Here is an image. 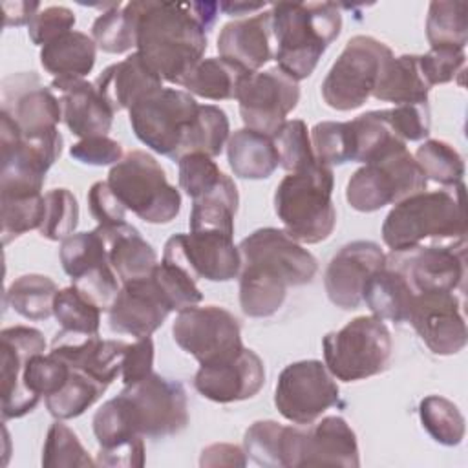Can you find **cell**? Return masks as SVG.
Returning a JSON list of instances; mask_svg holds the SVG:
<instances>
[{
  "label": "cell",
  "instance_id": "6da1fadb",
  "mask_svg": "<svg viewBox=\"0 0 468 468\" xmlns=\"http://www.w3.org/2000/svg\"><path fill=\"white\" fill-rule=\"evenodd\" d=\"M239 307L250 318L276 314L289 287L307 285L318 271L316 258L283 229H258L238 245Z\"/></svg>",
  "mask_w": 468,
  "mask_h": 468
},
{
  "label": "cell",
  "instance_id": "7a4b0ae2",
  "mask_svg": "<svg viewBox=\"0 0 468 468\" xmlns=\"http://www.w3.org/2000/svg\"><path fill=\"white\" fill-rule=\"evenodd\" d=\"M132 5L137 15L139 57L163 80L181 84L207 49V27L197 18L194 2L146 0Z\"/></svg>",
  "mask_w": 468,
  "mask_h": 468
},
{
  "label": "cell",
  "instance_id": "3957f363",
  "mask_svg": "<svg viewBox=\"0 0 468 468\" xmlns=\"http://www.w3.org/2000/svg\"><path fill=\"white\" fill-rule=\"evenodd\" d=\"M464 185L448 190H422L389 210L382 223V239L391 252L430 245L466 241Z\"/></svg>",
  "mask_w": 468,
  "mask_h": 468
},
{
  "label": "cell",
  "instance_id": "277c9868",
  "mask_svg": "<svg viewBox=\"0 0 468 468\" xmlns=\"http://www.w3.org/2000/svg\"><path fill=\"white\" fill-rule=\"evenodd\" d=\"M271 29L278 42L274 60L294 80L307 79L342 31L335 2H280L271 9Z\"/></svg>",
  "mask_w": 468,
  "mask_h": 468
},
{
  "label": "cell",
  "instance_id": "5b68a950",
  "mask_svg": "<svg viewBox=\"0 0 468 468\" xmlns=\"http://www.w3.org/2000/svg\"><path fill=\"white\" fill-rule=\"evenodd\" d=\"M333 188V168L320 161L278 183L274 212L292 239L313 245L331 236L336 225Z\"/></svg>",
  "mask_w": 468,
  "mask_h": 468
},
{
  "label": "cell",
  "instance_id": "8992f818",
  "mask_svg": "<svg viewBox=\"0 0 468 468\" xmlns=\"http://www.w3.org/2000/svg\"><path fill=\"white\" fill-rule=\"evenodd\" d=\"M428 179L404 141L391 143L347 181L346 199L358 212H375L426 190Z\"/></svg>",
  "mask_w": 468,
  "mask_h": 468
},
{
  "label": "cell",
  "instance_id": "52a82bcc",
  "mask_svg": "<svg viewBox=\"0 0 468 468\" xmlns=\"http://www.w3.org/2000/svg\"><path fill=\"white\" fill-rule=\"evenodd\" d=\"M106 181L126 210L146 223H170L181 210L179 190L168 183L165 168L148 152H128L110 168Z\"/></svg>",
  "mask_w": 468,
  "mask_h": 468
},
{
  "label": "cell",
  "instance_id": "ba28073f",
  "mask_svg": "<svg viewBox=\"0 0 468 468\" xmlns=\"http://www.w3.org/2000/svg\"><path fill=\"white\" fill-rule=\"evenodd\" d=\"M324 364L342 382H356L388 369L393 342L384 320L356 316L322 340Z\"/></svg>",
  "mask_w": 468,
  "mask_h": 468
},
{
  "label": "cell",
  "instance_id": "9c48e42d",
  "mask_svg": "<svg viewBox=\"0 0 468 468\" xmlns=\"http://www.w3.org/2000/svg\"><path fill=\"white\" fill-rule=\"evenodd\" d=\"M391 57V48L375 37L356 35L349 38L322 82L325 104L338 112L360 108L373 95Z\"/></svg>",
  "mask_w": 468,
  "mask_h": 468
},
{
  "label": "cell",
  "instance_id": "30bf717a",
  "mask_svg": "<svg viewBox=\"0 0 468 468\" xmlns=\"http://www.w3.org/2000/svg\"><path fill=\"white\" fill-rule=\"evenodd\" d=\"M199 104L177 88H159L128 110L135 137L150 150L179 159L183 141L192 128Z\"/></svg>",
  "mask_w": 468,
  "mask_h": 468
},
{
  "label": "cell",
  "instance_id": "8fae6325",
  "mask_svg": "<svg viewBox=\"0 0 468 468\" xmlns=\"http://www.w3.org/2000/svg\"><path fill=\"white\" fill-rule=\"evenodd\" d=\"M117 397L133 430L143 437H170L188 424L186 391L177 380L152 371L143 380L124 386Z\"/></svg>",
  "mask_w": 468,
  "mask_h": 468
},
{
  "label": "cell",
  "instance_id": "7c38bea8",
  "mask_svg": "<svg viewBox=\"0 0 468 468\" xmlns=\"http://www.w3.org/2000/svg\"><path fill=\"white\" fill-rule=\"evenodd\" d=\"M172 336L199 366L230 358L245 347L239 320L219 305H192L179 311L172 324Z\"/></svg>",
  "mask_w": 468,
  "mask_h": 468
},
{
  "label": "cell",
  "instance_id": "4fadbf2b",
  "mask_svg": "<svg viewBox=\"0 0 468 468\" xmlns=\"http://www.w3.org/2000/svg\"><path fill=\"white\" fill-rule=\"evenodd\" d=\"M338 400V384L320 360H300L285 366L274 388L276 410L294 424H313Z\"/></svg>",
  "mask_w": 468,
  "mask_h": 468
},
{
  "label": "cell",
  "instance_id": "5bb4252c",
  "mask_svg": "<svg viewBox=\"0 0 468 468\" xmlns=\"http://www.w3.org/2000/svg\"><path fill=\"white\" fill-rule=\"evenodd\" d=\"M163 261H168L194 280L230 282L241 269V254L234 236L221 230H190L174 234L165 243Z\"/></svg>",
  "mask_w": 468,
  "mask_h": 468
},
{
  "label": "cell",
  "instance_id": "9a60e30c",
  "mask_svg": "<svg viewBox=\"0 0 468 468\" xmlns=\"http://www.w3.org/2000/svg\"><path fill=\"white\" fill-rule=\"evenodd\" d=\"M236 99L245 128L274 137L287 121V115L298 106L300 86L298 80L276 66L267 71L250 73Z\"/></svg>",
  "mask_w": 468,
  "mask_h": 468
},
{
  "label": "cell",
  "instance_id": "2e32d148",
  "mask_svg": "<svg viewBox=\"0 0 468 468\" xmlns=\"http://www.w3.org/2000/svg\"><path fill=\"white\" fill-rule=\"evenodd\" d=\"M408 278L415 294L455 292L466 274V241L420 245L388 256Z\"/></svg>",
  "mask_w": 468,
  "mask_h": 468
},
{
  "label": "cell",
  "instance_id": "e0dca14e",
  "mask_svg": "<svg viewBox=\"0 0 468 468\" xmlns=\"http://www.w3.org/2000/svg\"><path fill=\"white\" fill-rule=\"evenodd\" d=\"M408 322L433 355L450 356L466 346V322L455 292L415 294Z\"/></svg>",
  "mask_w": 468,
  "mask_h": 468
},
{
  "label": "cell",
  "instance_id": "ac0fdd59",
  "mask_svg": "<svg viewBox=\"0 0 468 468\" xmlns=\"http://www.w3.org/2000/svg\"><path fill=\"white\" fill-rule=\"evenodd\" d=\"M2 417L20 419L40 402L24 386V371L31 356L46 351L44 335L29 325L2 329Z\"/></svg>",
  "mask_w": 468,
  "mask_h": 468
},
{
  "label": "cell",
  "instance_id": "d6986e66",
  "mask_svg": "<svg viewBox=\"0 0 468 468\" xmlns=\"http://www.w3.org/2000/svg\"><path fill=\"white\" fill-rule=\"evenodd\" d=\"M386 263V254L378 243L356 239L344 245L329 261L324 285L336 307L344 311L358 309L367 278Z\"/></svg>",
  "mask_w": 468,
  "mask_h": 468
},
{
  "label": "cell",
  "instance_id": "ffe728a7",
  "mask_svg": "<svg viewBox=\"0 0 468 468\" xmlns=\"http://www.w3.org/2000/svg\"><path fill=\"white\" fill-rule=\"evenodd\" d=\"M263 384V360L249 347H243L230 358L199 366L194 375V388L197 393L219 404L252 399Z\"/></svg>",
  "mask_w": 468,
  "mask_h": 468
},
{
  "label": "cell",
  "instance_id": "44dd1931",
  "mask_svg": "<svg viewBox=\"0 0 468 468\" xmlns=\"http://www.w3.org/2000/svg\"><path fill=\"white\" fill-rule=\"evenodd\" d=\"M170 313V303L148 274L121 285L108 309V325L113 333L144 338L157 331Z\"/></svg>",
  "mask_w": 468,
  "mask_h": 468
},
{
  "label": "cell",
  "instance_id": "7402d4cb",
  "mask_svg": "<svg viewBox=\"0 0 468 468\" xmlns=\"http://www.w3.org/2000/svg\"><path fill=\"white\" fill-rule=\"evenodd\" d=\"M2 112L9 113L24 135L40 133L62 121L60 99L29 73H15L2 80Z\"/></svg>",
  "mask_w": 468,
  "mask_h": 468
},
{
  "label": "cell",
  "instance_id": "603a6c76",
  "mask_svg": "<svg viewBox=\"0 0 468 468\" xmlns=\"http://www.w3.org/2000/svg\"><path fill=\"white\" fill-rule=\"evenodd\" d=\"M126 346L122 340H104L99 335L60 329L51 342L49 353L62 358L69 367L80 369L104 386H110L121 377Z\"/></svg>",
  "mask_w": 468,
  "mask_h": 468
},
{
  "label": "cell",
  "instance_id": "cb8c5ba5",
  "mask_svg": "<svg viewBox=\"0 0 468 468\" xmlns=\"http://www.w3.org/2000/svg\"><path fill=\"white\" fill-rule=\"evenodd\" d=\"M93 435L99 442V466H143L144 437L139 435L119 397L106 400L93 415Z\"/></svg>",
  "mask_w": 468,
  "mask_h": 468
},
{
  "label": "cell",
  "instance_id": "d4e9b609",
  "mask_svg": "<svg viewBox=\"0 0 468 468\" xmlns=\"http://www.w3.org/2000/svg\"><path fill=\"white\" fill-rule=\"evenodd\" d=\"M360 464L356 435L346 419L329 415L302 430L298 466H346Z\"/></svg>",
  "mask_w": 468,
  "mask_h": 468
},
{
  "label": "cell",
  "instance_id": "484cf974",
  "mask_svg": "<svg viewBox=\"0 0 468 468\" xmlns=\"http://www.w3.org/2000/svg\"><path fill=\"white\" fill-rule=\"evenodd\" d=\"M51 88L60 91L62 121L80 139L106 135L115 112L101 97L95 84L84 79H53Z\"/></svg>",
  "mask_w": 468,
  "mask_h": 468
},
{
  "label": "cell",
  "instance_id": "4316f807",
  "mask_svg": "<svg viewBox=\"0 0 468 468\" xmlns=\"http://www.w3.org/2000/svg\"><path fill=\"white\" fill-rule=\"evenodd\" d=\"M271 11L256 13L254 16L232 20L223 26L218 37V53L249 73H256L272 58Z\"/></svg>",
  "mask_w": 468,
  "mask_h": 468
},
{
  "label": "cell",
  "instance_id": "83f0119b",
  "mask_svg": "<svg viewBox=\"0 0 468 468\" xmlns=\"http://www.w3.org/2000/svg\"><path fill=\"white\" fill-rule=\"evenodd\" d=\"M93 84L108 106L117 113L130 110L141 99L163 88V79L150 69L135 51L124 60L101 71Z\"/></svg>",
  "mask_w": 468,
  "mask_h": 468
},
{
  "label": "cell",
  "instance_id": "f1b7e54d",
  "mask_svg": "<svg viewBox=\"0 0 468 468\" xmlns=\"http://www.w3.org/2000/svg\"><path fill=\"white\" fill-rule=\"evenodd\" d=\"M97 229L106 243L108 261L121 280V285L152 274L154 267L159 263L157 254L135 227L124 221L110 227L99 225Z\"/></svg>",
  "mask_w": 468,
  "mask_h": 468
},
{
  "label": "cell",
  "instance_id": "f546056e",
  "mask_svg": "<svg viewBox=\"0 0 468 468\" xmlns=\"http://www.w3.org/2000/svg\"><path fill=\"white\" fill-rule=\"evenodd\" d=\"M413 298L415 291L406 274L388 256L386 263L367 278L362 291V303L369 307L373 316L395 324L408 322Z\"/></svg>",
  "mask_w": 468,
  "mask_h": 468
},
{
  "label": "cell",
  "instance_id": "4dcf8cb0",
  "mask_svg": "<svg viewBox=\"0 0 468 468\" xmlns=\"http://www.w3.org/2000/svg\"><path fill=\"white\" fill-rule=\"evenodd\" d=\"M302 430L276 420H256L243 437L245 455L260 466L296 468Z\"/></svg>",
  "mask_w": 468,
  "mask_h": 468
},
{
  "label": "cell",
  "instance_id": "1f68e13d",
  "mask_svg": "<svg viewBox=\"0 0 468 468\" xmlns=\"http://www.w3.org/2000/svg\"><path fill=\"white\" fill-rule=\"evenodd\" d=\"M227 161L241 179H267L280 166L274 139L250 128L236 130L227 141Z\"/></svg>",
  "mask_w": 468,
  "mask_h": 468
},
{
  "label": "cell",
  "instance_id": "d6a6232c",
  "mask_svg": "<svg viewBox=\"0 0 468 468\" xmlns=\"http://www.w3.org/2000/svg\"><path fill=\"white\" fill-rule=\"evenodd\" d=\"M95 58V40L73 29L40 49V64L53 79H84L93 69Z\"/></svg>",
  "mask_w": 468,
  "mask_h": 468
},
{
  "label": "cell",
  "instance_id": "836d02e7",
  "mask_svg": "<svg viewBox=\"0 0 468 468\" xmlns=\"http://www.w3.org/2000/svg\"><path fill=\"white\" fill-rule=\"evenodd\" d=\"M249 75L250 73L247 69L227 58L208 57L201 58L179 86H183L190 95L208 101H227L238 97V91Z\"/></svg>",
  "mask_w": 468,
  "mask_h": 468
},
{
  "label": "cell",
  "instance_id": "e575fe53",
  "mask_svg": "<svg viewBox=\"0 0 468 468\" xmlns=\"http://www.w3.org/2000/svg\"><path fill=\"white\" fill-rule=\"evenodd\" d=\"M430 86L424 80L419 66V55L391 57L377 82L373 97L377 101L397 104L428 102Z\"/></svg>",
  "mask_w": 468,
  "mask_h": 468
},
{
  "label": "cell",
  "instance_id": "d590c367",
  "mask_svg": "<svg viewBox=\"0 0 468 468\" xmlns=\"http://www.w3.org/2000/svg\"><path fill=\"white\" fill-rule=\"evenodd\" d=\"M57 283L44 274H22L5 291V303L27 320H46L53 314Z\"/></svg>",
  "mask_w": 468,
  "mask_h": 468
},
{
  "label": "cell",
  "instance_id": "8d00e7d4",
  "mask_svg": "<svg viewBox=\"0 0 468 468\" xmlns=\"http://www.w3.org/2000/svg\"><path fill=\"white\" fill-rule=\"evenodd\" d=\"M108 389L102 382L91 378L80 369L69 367V375L62 388L53 395L44 397L48 411L57 420H68L82 415L88 408H91L102 393Z\"/></svg>",
  "mask_w": 468,
  "mask_h": 468
},
{
  "label": "cell",
  "instance_id": "74e56055",
  "mask_svg": "<svg viewBox=\"0 0 468 468\" xmlns=\"http://www.w3.org/2000/svg\"><path fill=\"white\" fill-rule=\"evenodd\" d=\"M229 137L230 124L227 113L219 106L199 104L196 121L183 141L179 159L188 154H205L208 157H216L223 152Z\"/></svg>",
  "mask_w": 468,
  "mask_h": 468
},
{
  "label": "cell",
  "instance_id": "f35d334b",
  "mask_svg": "<svg viewBox=\"0 0 468 468\" xmlns=\"http://www.w3.org/2000/svg\"><path fill=\"white\" fill-rule=\"evenodd\" d=\"M91 38L97 48L106 53L119 55L135 48L137 15L132 2L122 7L117 4L115 7L102 11L91 26Z\"/></svg>",
  "mask_w": 468,
  "mask_h": 468
},
{
  "label": "cell",
  "instance_id": "ab89813d",
  "mask_svg": "<svg viewBox=\"0 0 468 468\" xmlns=\"http://www.w3.org/2000/svg\"><path fill=\"white\" fill-rule=\"evenodd\" d=\"M426 38L431 48H464L468 42V4L459 0L431 2L426 18Z\"/></svg>",
  "mask_w": 468,
  "mask_h": 468
},
{
  "label": "cell",
  "instance_id": "60d3db41",
  "mask_svg": "<svg viewBox=\"0 0 468 468\" xmlns=\"http://www.w3.org/2000/svg\"><path fill=\"white\" fill-rule=\"evenodd\" d=\"M422 428L442 446H457L464 439L466 422L461 410L441 395L424 397L419 404Z\"/></svg>",
  "mask_w": 468,
  "mask_h": 468
},
{
  "label": "cell",
  "instance_id": "b9f144b4",
  "mask_svg": "<svg viewBox=\"0 0 468 468\" xmlns=\"http://www.w3.org/2000/svg\"><path fill=\"white\" fill-rule=\"evenodd\" d=\"M413 157L426 179H431L442 186H457L463 183L464 159L450 143L441 139H426L417 148Z\"/></svg>",
  "mask_w": 468,
  "mask_h": 468
},
{
  "label": "cell",
  "instance_id": "7bdbcfd3",
  "mask_svg": "<svg viewBox=\"0 0 468 468\" xmlns=\"http://www.w3.org/2000/svg\"><path fill=\"white\" fill-rule=\"evenodd\" d=\"M60 263L64 272L73 280L80 274L88 272L90 269H95L99 265H106L108 261V250L106 243L99 232V229H93L90 232H73L60 243Z\"/></svg>",
  "mask_w": 468,
  "mask_h": 468
},
{
  "label": "cell",
  "instance_id": "ee69618b",
  "mask_svg": "<svg viewBox=\"0 0 468 468\" xmlns=\"http://www.w3.org/2000/svg\"><path fill=\"white\" fill-rule=\"evenodd\" d=\"M101 307L88 300L77 287L60 289L55 296L53 316L64 331L80 335H99Z\"/></svg>",
  "mask_w": 468,
  "mask_h": 468
},
{
  "label": "cell",
  "instance_id": "f6af8a7d",
  "mask_svg": "<svg viewBox=\"0 0 468 468\" xmlns=\"http://www.w3.org/2000/svg\"><path fill=\"white\" fill-rule=\"evenodd\" d=\"M97 463L88 455L84 446L73 430H69L62 420L49 426L44 448H42V466L46 468H91Z\"/></svg>",
  "mask_w": 468,
  "mask_h": 468
},
{
  "label": "cell",
  "instance_id": "bcb514c9",
  "mask_svg": "<svg viewBox=\"0 0 468 468\" xmlns=\"http://www.w3.org/2000/svg\"><path fill=\"white\" fill-rule=\"evenodd\" d=\"M2 241L7 245L27 230L38 229L44 218V194L7 196L0 194Z\"/></svg>",
  "mask_w": 468,
  "mask_h": 468
},
{
  "label": "cell",
  "instance_id": "7dc6e473",
  "mask_svg": "<svg viewBox=\"0 0 468 468\" xmlns=\"http://www.w3.org/2000/svg\"><path fill=\"white\" fill-rule=\"evenodd\" d=\"M79 225V203L68 188H53L44 194V218L38 227L42 238L64 241Z\"/></svg>",
  "mask_w": 468,
  "mask_h": 468
},
{
  "label": "cell",
  "instance_id": "c3c4849f",
  "mask_svg": "<svg viewBox=\"0 0 468 468\" xmlns=\"http://www.w3.org/2000/svg\"><path fill=\"white\" fill-rule=\"evenodd\" d=\"M272 139L280 155V166L289 174L300 172L318 161L313 152L307 124L302 119L285 121Z\"/></svg>",
  "mask_w": 468,
  "mask_h": 468
},
{
  "label": "cell",
  "instance_id": "681fc988",
  "mask_svg": "<svg viewBox=\"0 0 468 468\" xmlns=\"http://www.w3.org/2000/svg\"><path fill=\"white\" fill-rule=\"evenodd\" d=\"M314 157L327 165H344L351 161V130L349 121H322L309 132Z\"/></svg>",
  "mask_w": 468,
  "mask_h": 468
},
{
  "label": "cell",
  "instance_id": "f907efd6",
  "mask_svg": "<svg viewBox=\"0 0 468 468\" xmlns=\"http://www.w3.org/2000/svg\"><path fill=\"white\" fill-rule=\"evenodd\" d=\"M177 170L179 186L192 201L212 192L227 176L219 170L216 161L205 154L183 155L177 161Z\"/></svg>",
  "mask_w": 468,
  "mask_h": 468
},
{
  "label": "cell",
  "instance_id": "816d5d0a",
  "mask_svg": "<svg viewBox=\"0 0 468 468\" xmlns=\"http://www.w3.org/2000/svg\"><path fill=\"white\" fill-rule=\"evenodd\" d=\"M152 278L159 285L172 311L179 313L186 307L197 305L203 300V294L196 285V280L188 272L168 261L157 263L152 271Z\"/></svg>",
  "mask_w": 468,
  "mask_h": 468
},
{
  "label": "cell",
  "instance_id": "f5cc1de1",
  "mask_svg": "<svg viewBox=\"0 0 468 468\" xmlns=\"http://www.w3.org/2000/svg\"><path fill=\"white\" fill-rule=\"evenodd\" d=\"M69 375V366L53 353H38L29 358L24 371V386L35 397L42 399L53 395L62 388Z\"/></svg>",
  "mask_w": 468,
  "mask_h": 468
},
{
  "label": "cell",
  "instance_id": "db71d44e",
  "mask_svg": "<svg viewBox=\"0 0 468 468\" xmlns=\"http://www.w3.org/2000/svg\"><path fill=\"white\" fill-rule=\"evenodd\" d=\"M466 62L464 48L457 46H437L430 48L424 55H419V66L428 86L446 84L463 71Z\"/></svg>",
  "mask_w": 468,
  "mask_h": 468
},
{
  "label": "cell",
  "instance_id": "11a10c76",
  "mask_svg": "<svg viewBox=\"0 0 468 468\" xmlns=\"http://www.w3.org/2000/svg\"><path fill=\"white\" fill-rule=\"evenodd\" d=\"M391 132L406 141H422L430 135V106L428 102L397 104L395 108L384 110Z\"/></svg>",
  "mask_w": 468,
  "mask_h": 468
},
{
  "label": "cell",
  "instance_id": "9f6ffc18",
  "mask_svg": "<svg viewBox=\"0 0 468 468\" xmlns=\"http://www.w3.org/2000/svg\"><path fill=\"white\" fill-rule=\"evenodd\" d=\"M77 18L66 5H49L40 9L27 24V35L33 44L46 46L60 35L73 29Z\"/></svg>",
  "mask_w": 468,
  "mask_h": 468
},
{
  "label": "cell",
  "instance_id": "6f0895ef",
  "mask_svg": "<svg viewBox=\"0 0 468 468\" xmlns=\"http://www.w3.org/2000/svg\"><path fill=\"white\" fill-rule=\"evenodd\" d=\"M69 155L75 161L82 165H91V166H108V165L113 166L124 157L121 143L108 135H97V137L77 141L69 148Z\"/></svg>",
  "mask_w": 468,
  "mask_h": 468
},
{
  "label": "cell",
  "instance_id": "680465c9",
  "mask_svg": "<svg viewBox=\"0 0 468 468\" xmlns=\"http://www.w3.org/2000/svg\"><path fill=\"white\" fill-rule=\"evenodd\" d=\"M88 207L99 225L110 227L126 221V207L113 194L108 181H97L88 192Z\"/></svg>",
  "mask_w": 468,
  "mask_h": 468
},
{
  "label": "cell",
  "instance_id": "91938a15",
  "mask_svg": "<svg viewBox=\"0 0 468 468\" xmlns=\"http://www.w3.org/2000/svg\"><path fill=\"white\" fill-rule=\"evenodd\" d=\"M154 367V340L150 336L137 338L133 344L126 346L122 367H121V380L124 386L135 384L148 377Z\"/></svg>",
  "mask_w": 468,
  "mask_h": 468
},
{
  "label": "cell",
  "instance_id": "94428289",
  "mask_svg": "<svg viewBox=\"0 0 468 468\" xmlns=\"http://www.w3.org/2000/svg\"><path fill=\"white\" fill-rule=\"evenodd\" d=\"M201 466H245V450L234 444H210L201 452Z\"/></svg>",
  "mask_w": 468,
  "mask_h": 468
},
{
  "label": "cell",
  "instance_id": "6125c7cd",
  "mask_svg": "<svg viewBox=\"0 0 468 468\" xmlns=\"http://www.w3.org/2000/svg\"><path fill=\"white\" fill-rule=\"evenodd\" d=\"M4 26H24L40 11L38 2H4Z\"/></svg>",
  "mask_w": 468,
  "mask_h": 468
},
{
  "label": "cell",
  "instance_id": "be15d7a7",
  "mask_svg": "<svg viewBox=\"0 0 468 468\" xmlns=\"http://www.w3.org/2000/svg\"><path fill=\"white\" fill-rule=\"evenodd\" d=\"M267 4L256 2V4H249V2H219V9L229 15V16H239V15H249L252 11H260L263 9Z\"/></svg>",
  "mask_w": 468,
  "mask_h": 468
}]
</instances>
